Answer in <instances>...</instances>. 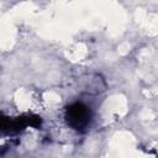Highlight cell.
<instances>
[{
  "label": "cell",
  "mask_w": 158,
  "mask_h": 158,
  "mask_svg": "<svg viewBox=\"0 0 158 158\" xmlns=\"http://www.w3.org/2000/svg\"><path fill=\"white\" fill-rule=\"evenodd\" d=\"M88 120H89V112L86 107H84L83 105L77 104L69 110V121L74 127L77 128L84 127L88 123Z\"/></svg>",
  "instance_id": "6da1fadb"
}]
</instances>
